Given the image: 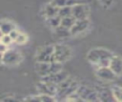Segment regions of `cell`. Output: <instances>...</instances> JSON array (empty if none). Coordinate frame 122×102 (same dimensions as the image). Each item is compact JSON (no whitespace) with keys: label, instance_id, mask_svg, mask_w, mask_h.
Here are the masks:
<instances>
[{"label":"cell","instance_id":"obj_14","mask_svg":"<svg viewBox=\"0 0 122 102\" xmlns=\"http://www.w3.org/2000/svg\"><path fill=\"white\" fill-rule=\"evenodd\" d=\"M98 93L99 101H110V100H115L112 92V89H107V88H95Z\"/></svg>","mask_w":122,"mask_h":102},{"label":"cell","instance_id":"obj_31","mask_svg":"<svg viewBox=\"0 0 122 102\" xmlns=\"http://www.w3.org/2000/svg\"><path fill=\"white\" fill-rule=\"evenodd\" d=\"M3 35V33H2V31H1V30H0V37Z\"/></svg>","mask_w":122,"mask_h":102},{"label":"cell","instance_id":"obj_2","mask_svg":"<svg viewBox=\"0 0 122 102\" xmlns=\"http://www.w3.org/2000/svg\"><path fill=\"white\" fill-rule=\"evenodd\" d=\"M79 87V84L74 79L68 77L57 86L56 95L59 99H67L71 94L75 92Z\"/></svg>","mask_w":122,"mask_h":102},{"label":"cell","instance_id":"obj_11","mask_svg":"<svg viewBox=\"0 0 122 102\" xmlns=\"http://www.w3.org/2000/svg\"><path fill=\"white\" fill-rule=\"evenodd\" d=\"M37 91L39 92V93H45L51 96H55L57 92V85L41 80V82L37 84Z\"/></svg>","mask_w":122,"mask_h":102},{"label":"cell","instance_id":"obj_25","mask_svg":"<svg viewBox=\"0 0 122 102\" xmlns=\"http://www.w3.org/2000/svg\"><path fill=\"white\" fill-rule=\"evenodd\" d=\"M0 42H2L3 44H5V45H7L9 47L13 42V40L11 39V37L10 36V34H3L0 37Z\"/></svg>","mask_w":122,"mask_h":102},{"label":"cell","instance_id":"obj_8","mask_svg":"<svg viewBox=\"0 0 122 102\" xmlns=\"http://www.w3.org/2000/svg\"><path fill=\"white\" fill-rule=\"evenodd\" d=\"M71 14L76 20L88 19L90 15V7L85 3H76L71 7Z\"/></svg>","mask_w":122,"mask_h":102},{"label":"cell","instance_id":"obj_1","mask_svg":"<svg viewBox=\"0 0 122 102\" xmlns=\"http://www.w3.org/2000/svg\"><path fill=\"white\" fill-rule=\"evenodd\" d=\"M113 55L114 54L107 49L94 48L88 52L87 59L91 64L94 65L96 68L107 67L110 65V61Z\"/></svg>","mask_w":122,"mask_h":102},{"label":"cell","instance_id":"obj_5","mask_svg":"<svg viewBox=\"0 0 122 102\" xmlns=\"http://www.w3.org/2000/svg\"><path fill=\"white\" fill-rule=\"evenodd\" d=\"M71 56V50L69 46L64 44L54 45V61L64 63Z\"/></svg>","mask_w":122,"mask_h":102},{"label":"cell","instance_id":"obj_4","mask_svg":"<svg viewBox=\"0 0 122 102\" xmlns=\"http://www.w3.org/2000/svg\"><path fill=\"white\" fill-rule=\"evenodd\" d=\"M76 92L80 96L82 101H99L98 93L95 88H92L85 85H79Z\"/></svg>","mask_w":122,"mask_h":102},{"label":"cell","instance_id":"obj_22","mask_svg":"<svg viewBox=\"0 0 122 102\" xmlns=\"http://www.w3.org/2000/svg\"><path fill=\"white\" fill-rule=\"evenodd\" d=\"M58 15L61 18L67 17V16H70V15H72L71 14V7H62V8H59Z\"/></svg>","mask_w":122,"mask_h":102},{"label":"cell","instance_id":"obj_21","mask_svg":"<svg viewBox=\"0 0 122 102\" xmlns=\"http://www.w3.org/2000/svg\"><path fill=\"white\" fill-rule=\"evenodd\" d=\"M47 22H48V25L54 30V29H56L57 27L60 26V24H61V17L59 15H55V16L47 18Z\"/></svg>","mask_w":122,"mask_h":102},{"label":"cell","instance_id":"obj_16","mask_svg":"<svg viewBox=\"0 0 122 102\" xmlns=\"http://www.w3.org/2000/svg\"><path fill=\"white\" fill-rule=\"evenodd\" d=\"M58 10H59V8H58V7H56V6L53 5L52 3H50V4H48V5L45 7L44 14H45V16H46L47 18H50V17L58 15Z\"/></svg>","mask_w":122,"mask_h":102},{"label":"cell","instance_id":"obj_32","mask_svg":"<svg viewBox=\"0 0 122 102\" xmlns=\"http://www.w3.org/2000/svg\"><path fill=\"white\" fill-rule=\"evenodd\" d=\"M76 1H79V2H80V1H82V0H76Z\"/></svg>","mask_w":122,"mask_h":102},{"label":"cell","instance_id":"obj_18","mask_svg":"<svg viewBox=\"0 0 122 102\" xmlns=\"http://www.w3.org/2000/svg\"><path fill=\"white\" fill-rule=\"evenodd\" d=\"M51 3H52L53 5H55L58 8H62V7H72L76 3H79V1H76V0H51Z\"/></svg>","mask_w":122,"mask_h":102},{"label":"cell","instance_id":"obj_9","mask_svg":"<svg viewBox=\"0 0 122 102\" xmlns=\"http://www.w3.org/2000/svg\"><path fill=\"white\" fill-rule=\"evenodd\" d=\"M95 75L98 79L102 81H113L117 75L112 71V69L107 66V67H98L95 71Z\"/></svg>","mask_w":122,"mask_h":102},{"label":"cell","instance_id":"obj_33","mask_svg":"<svg viewBox=\"0 0 122 102\" xmlns=\"http://www.w3.org/2000/svg\"><path fill=\"white\" fill-rule=\"evenodd\" d=\"M49 1H51V0H49Z\"/></svg>","mask_w":122,"mask_h":102},{"label":"cell","instance_id":"obj_3","mask_svg":"<svg viewBox=\"0 0 122 102\" xmlns=\"http://www.w3.org/2000/svg\"><path fill=\"white\" fill-rule=\"evenodd\" d=\"M62 63L53 61V62H36L35 71L41 76H46L54 72H58L62 71Z\"/></svg>","mask_w":122,"mask_h":102},{"label":"cell","instance_id":"obj_12","mask_svg":"<svg viewBox=\"0 0 122 102\" xmlns=\"http://www.w3.org/2000/svg\"><path fill=\"white\" fill-rule=\"evenodd\" d=\"M90 27V21L89 19H79L76 20L72 28L71 29V35H77L80 33L85 32Z\"/></svg>","mask_w":122,"mask_h":102},{"label":"cell","instance_id":"obj_6","mask_svg":"<svg viewBox=\"0 0 122 102\" xmlns=\"http://www.w3.org/2000/svg\"><path fill=\"white\" fill-rule=\"evenodd\" d=\"M54 46L48 45L40 48L36 53V62H53Z\"/></svg>","mask_w":122,"mask_h":102},{"label":"cell","instance_id":"obj_24","mask_svg":"<svg viewBox=\"0 0 122 102\" xmlns=\"http://www.w3.org/2000/svg\"><path fill=\"white\" fill-rule=\"evenodd\" d=\"M27 41H28V36H27V34H26V33H23V32H20L14 42H15L16 44L22 45V44H25Z\"/></svg>","mask_w":122,"mask_h":102},{"label":"cell","instance_id":"obj_26","mask_svg":"<svg viewBox=\"0 0 122 102\" xmlns=\"http://www.w3.org/2000/svg\"><path fill=\"white\" fill-rule=\"evenodd\" d=\"M114 1H115V0H98V2H99L102 6H104V7H106V8L111 7V6L114 3Z\"/></svg>","mask_w":122,"mask_h":102},{"label":"cell","instance_id":"obj_20","mask_svg":"<svg viewBox=\"0 0 122 102\" xmlns=\"http://www.w3.org/2000/svg\"><path fill=\"white\" fill-rule=\"evenodd\" d=\"M54 31H55V34L60 38H65V37H69L70 35H71V30H69L61 25L59 27H57L56 29H54Z\"/></svg>","mask_w":122,"mask_h":102},{"label":"cell","instance_id":"obj_27","mask_svg":"<svg viewBox=\"0 0 122 102\" xmlns=\"http://www.w3.org/2000/svg\"><path fill=\"white\" fill-rule=\"evenodd\" d=\"M19 33H20V31H18L15 29V30H13L12 31H10L9 34H10V36L11 37V39L13 40V42H14V41H15V39L17 38V36L19 35Z\"/></svg>","mask_w":122,"mask_h":102},{"label":"cell","instance_id":"obj_23","mask_svg":"<svg viewBox=\"0 0 122 102\" xmlns=\"http://www.w3.org/2000/svg\"><path fill=\"white\" fill-rule=\"evenodd\" d=\"M112 92H113V96H114L115 100L122 102V87H118V86L113 87Z\"/></svg>","mask_w":122,"mask_h":102},{"label":"cell","instance_id":"obj_7","mask_svg":"<svg viewBox=\"0 0 122 102\" xmlns=\"http://www.w3.org/2000/svg\"><path fill=\"white\" fill-rule=\"evenodd\" d=\"M22 60V55L21 53L13 49H8L4 53H3V58H2V63L6 66H14L17 65L21 62Z\"/></svg>","mask_w":122,"mask_h":102},{"label":"cell","instance_id":"obj_13","mask_svg":"<svg viewBox=\"0 0 122 102\" xmlns=\"http://www.w3.org/2000/svg\"><path fill=\"white\" fill-rule=\"evenodd\" d=\"M109 67L117 76H120L122 74V58L120 56L113 55L110 61Z\"/></svg>","mask_w":122,"mask_h":102},{"label":"cell","instance_id":"obj_30","mask_svg":"<svg viewBox=\"0 0 122 102\" xmlns=\"http://www.w3.org/2000/svg\"><path fill=\"white\" fill-rule=\"evenodd\" d=\"M2 58H3V53L0 52V62H2Z\"/></svg>","mask_w":122,"mask_h":102},{"label":"cell","instance_id":"obj_10","mask_svg":"<svg viewBox=\"0 0 122 102\" xmlns=\"http://www.w3.org/2000/svg\"><path fill=\"white\" fill-rule=\"evenodd\" d=\"M68 77H69V74L67 72H65L63 71H60L58 72H54V73L43 76L41 80L42 81H46V82H50V83H52V84L58 86L61 82H63Z\"/></svg>","mask_w":122,"mask_h":102},{"label":"cell","instance_id":"obj_19","mask_svg":"<svg viewBox=\"0 0 122 102\" xmlns=\"http://www.w3.org/2000/svg\"><path fill=\"white\" fill-rule=\"evenodd\" d=\"M75 21H76L75 17L72 16V15H70V16L61 18V24L60 25L65 27V28H67V29H69V30H71L72 28V26L74 25Z\"/></svg>","mask_w":122,"mask_h":102},{"label":"cell","instance_id":"obj_28","mask_svg":"<svg viewBox=\"0 0 122 102\" xmlns=\"http://www.w3.org/2000/svg\"><path fill=\"white\" fill-rule=\"evenodd\" d=\"M7 50H8V46L5 45V44H3L2 42H0V52L1 53H4Z\"/></svg>","mask_w":122,"mask_h":102},{"label":"cell","instance_id":"obj_29","mask_svg":"<svg viewBox=\"0 0 122 102\" xmlns=\"http://www.w3.org/2000/svg\"><path fill=\"white\" fill-rule=\"evenodd\" d=\"M1 100H3V101H7V100H15V97H5V98H2Z\"/></svg>","mask_w":122,"mask_h":102},{"label":"cell","instance_id":"obj_15","mask_svg":"<svg viewBox=\"0 0 122 102\" xmlns=\"http://www.w3.org/2000/svg\"><path fill=\"white\" fill-rule=\"evenodd\" d=\"M0 30L3 34H9L10 31L15 30V26L12 22L8 20H1L0 21Z\"/></svg>","mask_w":122,"mask_h":102},{"label":"cell","instance_id":"obj_17","mask_svg":"<svg viewBox=\"0 0 122 102\" xmlns=\"http://www.w3.org/2000/svg\"><path fill=\"white\" fill-rule=\"evenodd\" d=\"M26 100H35V101H54L55 100V97L54 96H51V95H49V94H45V93H39L38 95H35V96H30V97H27Z\"/></svg>","mask_w":122,"mask_h":102}]
</instances>
